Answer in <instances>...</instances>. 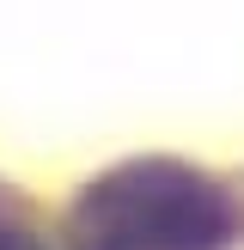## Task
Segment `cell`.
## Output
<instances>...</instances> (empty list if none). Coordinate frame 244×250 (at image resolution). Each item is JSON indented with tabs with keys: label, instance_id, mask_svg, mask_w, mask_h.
Masks as SVG:
<instances>
[{
	"label": "cell",
	"instance_id": "1",
	"mask_svg": "<svg viewBox=\"0 0 244 250\" xmlns=\"http://www.w3.org/2000/svg\"><path fill=\"white\" fill-rule=\"evenodd\" d=\"M232 232V195L171 159L116 165L67 208V250H220Z\"/></svg>",
	"mask_w": 244,
	"mask_h": 250
},
{
	"label": "cell",
	"instance_id": "2",
	"mask_svg": "<svg viewBox=\"0 0 244 250\" xmlns=\"http://www.w3.org/2000/svg\"><path fill=\"white\" fill-rule=\"evenodd\" d=\"M0 250H43V244L24 238V232H12V226H0Z\"/></svg>",
	"mask_w": 244,
	"mask_h": 250
}]
</instances>
